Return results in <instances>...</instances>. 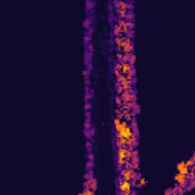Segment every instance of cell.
<instances>
[{
	"label": "cell",
	"instance_id": "17",
	"mask_svg": "<svg viewBox=\"0 0 195 195\" xmlns=\"http://www.w3.org/2000/svg\"><path fill=\"white\" fill-rule=\"evenodd\" d=\"M134 63H136V55H134V54H131V55H130V64H131V66H134Z\"/></svg>",
	"mask_w": 195,
	"mask_h": 195
},
{
	"label": "cell",
	"instance_id": "13",
	"mask_svg": "<svg viewBox=\"0 0 195 195\" xmlns=\"http://www.w3.org/2000/svg\"><path fill=\"white\" fill-rule=\"evenodd\" d=\"M114 101H116V104L119 105V108H122V107H123V101H122V98H120L119 95H118L116 98H114Z\"/></svg>",
	"mask_w": 195,
	"mask_h": 195
},
{
	"label": "cell",
	"instance_id": "8",
	"mask_svg": "<svg viewBox=\"0 0 195 195\" xmlns=\"http://www.w3.org/2000/svg\"><path fill=\"white\" fill-rule=\"evenodd\" d=\"M113 73H114V76L119 75V73H122V63H116V61H114V66H113Z\"/></svg>",
	"mask_w": 195,
	"mask_h": 195
},
{
	"label": "cell",
	"instance_id": "7",
	"mask_svg": "<svg viewBox=\"0 0 195 195\" xmlns=\"http://www.w3.org/2000/svg\"><path fill=\"white\" fill-rule=\"evenodd\" d=\"M113 35H114V37H120V35H123L122 28H120V24H119L118 22L113 24Z\"/></svg>",
	"mask_w": 195,
	"mask_h": 195
},
{
	"label": "cell",
	"instance_id": "16",
	"mask_svg": "<svg viewBox=\"0 0 195 195\" xmlns=\"http://www.w3.org/2000/svg\"><path fill=\"white\" fill-rule=\"evenodd\" d=\"M90 23H92V20H90V19H85V20H84V28L92 29V24H90Z\"/></svg>",
	"mask_w": 195,
	"mask_h": 195
},
{
	"label": "cell",
	"instance_id": "2",
	"mask_svg": "<svg viewBox=\"0 0 195 195\" xmlns=\"http://www.w3.org/2000/svg\"><path fill=\"white\" fill-rule=\"evenodd\" d=\"M174 181H175V184L181 186V188H184V189H186V186H188V183H189L188 177H186V175H181V174H179V172L174 175Z\"/></svg>",
	"mask_w": 195,
	"mask_h": 195
},
{
	"label": "cell",
	"instance_id": "22",
	"mask_svg": "<svg viewBox=\"0 0 195 195\" xmlns=\"http://www.w3.org/2000/svg\"><path fill=\"white\" fill-rule=\"evenodd\" d=\"M84 43H87V44H90V34H87L85 37H84Z\"/></svg>",
	"mask_w": 195,
	"mask_h": 195
},
{
	"label": "cell",
	"instance_id": "26",
	"mask_svg": "<svg viewBox=\"0 0 195 195\" xmlns=\"http://www.w3.org/2000/svg\"><path fill=\"white\" fill-rule=\"evenodd\" d=\"M191 171H194V172H195V166H194V168H192V169H191Z\"/></svg>",
	"mask_w": 195,
	"mask_h": 195
},
{
	"label": "cell",
	"instance_id": "18",
	"mask_svg": "<svg viewBox=\"0 0 195 195\" xmlns=\"http://www.w3.org/2000/svg\"><path fill=\"white\" fill-rule=\"evenodd\" d=\"M127 20H128V22H133V20H134V12H133V11H130V12H128Z\"/></svg>",
	"mask_w": 195,
	"mask_h": 195
},
{
	"label": "cell",
	"instance_id": "25",
	"mask_svg": "<svg viewBox=\"0 0 195 195\" xmlns=\"http://www.w3.org/2000/svg\"><path fill=\"white\" fill-rule=\"evenodd\" d=\"M78 195H87V194H85V192H84V191H82V192H79V194H78Z\"/></svg>",
	"mask_w": 195,
	"mask_h": 195
},
{
	"label": "cell",
	"instance_id": "11",
	"mask_svg": "<svg viewBox=\"0 0 195 195\" xmlns=\"http://www.w3.org/2000/svg\"><path fill=\"white\" fill-rule=\"evenodd\" d=\"M93 169H87V172L84 174V180H88V179H93Z\"/></svg>",
	"mask_w": 195,
	"mask_h": 195
},
{
	"label": "cell",
	"instance_id": "19",
	"mask_svg": "<svg viewBox=\"0 0 195 195\" xmlns=\"http://www.w3.org/2000/svg\"><path fill=\"white\" fill-rule=\"evenodd\" d=\"M90 108H92L90 101H85V111H90Z\"/></svg>",
	"mask_w": 195,
	"mask_h": 195
},
{
	"label": "cell",
	"instance_id": "5",
	"mask_svg": "<svg viewBox=\"0 0 195 195\" xmlns=\"http://www.w3.org/2000/svg\"><path fill=\"white\" fill-rule=\"evenodd\" d=\"M84 189H93L96 191L98 188V180H96V177H93V179H88V180H84Z\"/></svg>",
	"mask_w": 195,
	"mask_h": 195
},
{
	"label": "cell",
	"instance_id": "23",
	"mask_svg": "<svg viewBox=\"0 0 195 195\" xmlns=\"http://www.w3.org/2000/svg\"><path fill=\"white\" fill-rule=\"evenodd\" d=\"M93 162H95V160H88V163H87V169H93Z\"/></svg>",
	"mask_w": 195,
	"mask_h": 195
},
{
	"label": "cell",
	"instance_id": "24",
	"mask_svg": "<svg viewBox=\"0 0 195 195\" xmlns=\"http://www.w3.org/2000/svg\"><path fill=\"white\" fill-rule=\"evenodd\" d=\"M88 160H95V158H93V154H92V153H88Z\"/></svg>",
	"mask_w": 195,
	"mask_h": 195
},
{
	"label": "cell",
	"instance_id": "14",
	"mask_svg": "<svg viewBox=\"0 0 195 195\" xmlns=\"http://www.w3.org/2000/svg\"><path fill=\"white\" fill-rule=\"evenodd\" d=\"M123 92H125V90H123V88H122V85H120L119 82H116V93H118V95L120 96V95H122Z\"/></svg>",
	"mask_w": 195,
	"mask_h": 195
},
{
	"label": "cell",
	"instance_id": "9",
	"mask_svg": "<svg viewBox=\"0 0 195 195\" xmlns=\"http://www.w3.org/2000/svg\"><path fill=\"white\" fill-rule=\"evenodd\" d=\"M84 134H85L87 139H92L93 134H95V131H93V128H88V130H84Z\"/></svg>",
	"mask_w": 195,
	"mask_h": 195
},
{
	"label": "cell",
	"instance_id": "12",
	"mask_svg": "<svg viewBox=\"0 0 195 195\" xmlns=\"http://www.w3.org/2000/svg\"><path fill=\"white\" fill-rule=\"evenodd\" d=\"M194 188H195V179H194V180H189L188 186H186V191H192Z\"/></svg>",
	"mask_w": 195,
	"mask_h": 195
},
{
	"label": "cell",
	"instance_id": "20",
	"mask_svg": "<svg viewBox=\"0 0 195 195\" xmlns=\"http://www.w3.org/2000/svg\"><path fill=\"white\" fill-rule=\"evenodd\" d=\"M84 192H85V194H87V195H96V194H95V191H93V189H84Z\"/></svg>",
	"mask_w": 195,
	"mask_h": 195
},
{
	"label": "cell",
	"instance_id": "10",
	"mask_svg": "<svg viewBox=\"0 0 195 195\" xmlns=\"http://www.w3.org/2000/svg\"><path fill=\"white\" fill-rule=\"evenodd\" d=\"M146 184V179H143V177H140V179L137 180V183L134 186H137V188H142V186H145Z\"/></svg>",
	"mask_w": 195,
	"mask_h": 195
},
{
	"label": "cell",
	"instance_id": "6",
	"mask_svg": "<svg viewBox=\"0 0 195 195\" xmlns=\"http://www.w3.org/2000/svg\"><path fill=\"white\" fill-rule=\"evenodd\" d=\"M177 172L188 177V174L191 172V169L186 166V162H179V163H177Z\"/></svg>",
	"mask_w": 195,
	"mask_h": 195
},
{
	"label": "cell",
	"instance_id": "1",
	"mask_svg": "<svg viewBox=\"0 0 195 195\" xmlns=\"http://www.w3.org/2000/svg\"><path fill=\"white\" fill-rule=\"evenodd\" d=\"M133 186H134L133 181H127V180L118 179V189H119V192H131Z\"/></svg>",
	"mask_w": 195,
	"mask_h": 195
},
{
	"label": "cell",
	"instance_id": "21",
	"mask_svg": "<svg viewBox=\"0 0 195 195\" xmlns=\"http://www.w3.org/2000/svg\"><path fill=\"white\" fill-rule=\"evenodd\" d=\"M92 149H93L92 142H87V151H88V153H92Z\"/></svg>",
	"mask_w": 195,
	"mask_h": 195
},
{
	"label": "cell",
	"instance_id": "4",
	"mask_svg": "<svg viewBox=\"0 0 195 195\" xmlns=\"http://www.w3.org/2000/svg\"><path fill=\"white\" fill-rule=\"evenodd\" d=\"M120 98H122L123 102H133V101H136V88H134V90L123 92V93L120 95Z\"/></svg>",
	"mask_w": 195,
	"mask_h": 195
},
{
	"label": "cell",
	"instance_id": "3",
	"mask_svg": "<svg viewBox=\"0 0 195 195\" xmlns=\"http://www.w3.org/2000/svg\"><path fill=\"white\" fill-rule=\"evenodd\" d=\"M118 172H119V179L127 180V181H131L133 174H134V171H133V169H127V168H122V169L118 171Z\"/></svg>",
	"mask_w": 195,
	"mask_h": 195
},
{
	"label": "cell",
	"instance_id": "15",
	"mask_svg": "<svg viewBox=\"0 0 195 195\" xmlns=\"http://www.w3.org/2000/svg\"><path fill=\"white\" fill-rule=\"evenodd\" d=\"M122 61H123V54L122 52H118L116 54V63H122Z\"/></svg>",
	"mask_w": 195,
	"mask_h": 195
}]
</instances>
